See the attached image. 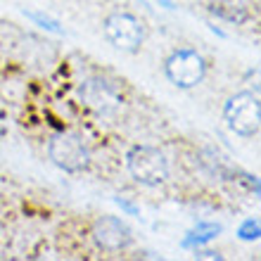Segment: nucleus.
<instances>
[{
  "label": "nucleus",
  "mask_w": 261,
  "mask_h": 261,
  "mask_svg": "<svg viewBox=\"0 0 261 261\" xmlns=\"http://www.w3.org/2000/svg\"><path fill=\"white\" fill-rule=\"evenodd\" d=\"M126 166L130 176L143 186H162L169 178V162L164 152H159L157 147H147V145L133 147L126 154Z\"/></svg>",
  "instance_id": "1"
},
{
  "label": "nucleus",
  "mask_w": 261,
  "mask_h": 261,
  "mask_svg": "<svg viewBox=\"0 0 261 261\" xmlns=\"http://www.w3.org/2000/svg\"><path fill=\"white\" fill-rule=\"evenodd\" d=\"M223 117H226L228 128L238 133V136L249 138L259 133L261 126L259 95H254V93H238V95L228 97L226 107H223Z\"/></svg>",
  "instance_id": "2"
},
{
  "label": "nucleus",
  "mask_w": 261,
  "mask_h": 261,
  "mask_svg": "<svg viewBox=\"0 0 261 261\" xmlns=\"http://www.w3.org/2000/svg\"><path fill=\"white\" fill-rule=\"evenodd\" d=\"M48 157L62 171L79 173L90 166V150L79 133H60L48 143Z\"/></svg>",
  "instance_id": "3"
},
{
  "label": "nucleus",
  "mask_w": 261,
  "mask_h": 261,
  "mask_svg": "<svg viewBox=\"0 0 261 261\" xmlns=\"http://www.w3.org/2000/svg\"><path fill=\"white\" fill-rule=\"evenodd\" d=\"M164 69H166L169 81L183 90H190V88H195V86H199L206 76L204 57L199 55L197 50H190V48L176 50V53L166 60Z\"/></svg>",
  "instance_id": "4"
},
{
  "label": "nucleus",
  "mask_w": 261,
  "mask_h": 261,
  "mask_svg": "<svg viewBox=\"0 0 261 261\" xmlns=\"http://www.w3.org/2000/svg\"><path fill=\"white\" fill-rule=\"evenodd\" d=\"M107 41L121 53H138L145 41V27L143 21L128 12H114L110 14L102 24Z\"/></svg>",
  "instance_id": "5"
},
{
  "label": "nucleus",
  "mask_w": 261,
  "mask_h": 261,
  "mask_svg": "<svg viewBox=\"0 0 261 261\" xmlns=\"http://www.w3.org/2000/svg\"><path fill=\"white\" fill-rule=\"evenodd\" d=\"M79 95H81L83 105L88 110L97 112V114H114L119 110V105H121V97H119L117 88L110 81H105V79H88V81H83L81 88H79Z\"/></svg>",
  "instance_id": "6"
},
{
  "label": "nucleus",
  "mask_w": 261,
  "mask_h": 261,
  "mask_svg": "<svg viewBox=\"0 0 261 261\" xmlns=\"http://www.w3.org/2000/svg\"><path fill=\"white\" fill-rule=\"evenodd\" d=\"M93 240L105 252H121L133 242V233L117 216H102L93 223Z\"/></svg>",
  "instance_id": "7"
},
{
  "label": "nucleus",
  "mask_w": 261,
  "mask_h": 261,
  "mask_svg": "<svg viewBox=\"0 0 261 261\" xmlns=\"http://www.w3.org/2000/svg\"><path fill=\"white\" fill-rule=\"evenodd\" d=\"M212 12L221 19L240 24V21L247 19V3L245 0H214Z\"/></svg>",
  "instance_id": "8"
},
{
  "label": "nucleus",
  "mask_w": 261,
  "mask_h": 261,
  "mask_svg": "<svg viewBox=\"0 0 261 261\" xmlns=\"http://www.w3.org/2000/svg\"><path fill=\"white\" fill-rule=\"evenodd\" d=\"M221 230H223V228H221L219 223H197V226H195L193 230L186 235L183 247H188V249L202 247V245H206V242H212L214 238L221 233Z\"/></svg>",
  "instance_id": "9"
},
{
  "label": "nucleus",
  "mask_w": 261,
  "mask_h": 261,
  "mask_svg": "<svg viewBox=\"0 0 261 261\" xmlns=\"http://www.w3.org/2000/svg\"><path fill=\"white\" fill-rule=\"evenodd\" d=\"M24 14H27V17L34 21V24H38V27L45 29V31H50V34H62L60 21L53 19V17H48V14H41V12H24Z\"/></svg>",
  "instance_id": "10"
},
{
  "label": "nucleus",
  "mask_w": 261,
  "mask_h": 261,
  "mask_svg": "<svg viewBox=\"0 0 261 261\" xmlns=\"http://www.w3.org/2000/svg\"><path fill=\"white\" fill-rule=\"evenodd\" d=\"M238 235H240L242 240H259L261 226L254 219H247V221H242V226L238 228Z\"/></svg>",
  "instance_id": "11"
},
{
  "label": "nucleus",
  "mask_w": 261,
  "mask_h": 261,
  "mask_svg": "<svg viewBox=\"0 0 261 261\" xmlns=\"http://www.w3.org/2000/svg\"><path fill=\"white\" fill-rule=\"evenodd\" d=\"M117 204L121 206V209H124L126 214H130V216H138V214H140V209H138L136 204H130V202H128L126 197H117Z\"/></svg>",
  "instance_id": "12"
},
{
  "label": "nucleus",
  "mask_w": 261,
  "mask_h": 261,
  "mask_svg": "<svg viewBox=\"0 0 261 261\" xmlns=\"http://www.w3.org/2000/svg\"><path fill=\"white\" fill-rule=\"evenodd\" d=\"M195 256L197 259H221L219 252H199V249H195Z\"/></svg>",
  "instance_id": "13"
}]
</instances>
